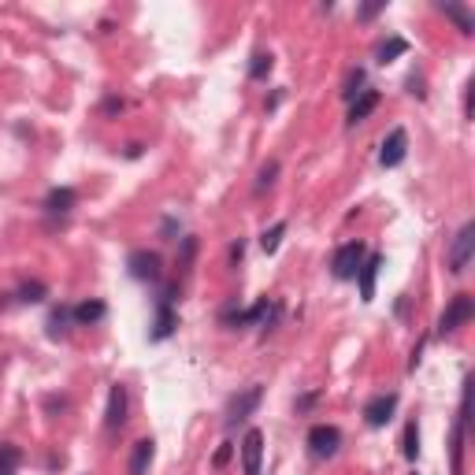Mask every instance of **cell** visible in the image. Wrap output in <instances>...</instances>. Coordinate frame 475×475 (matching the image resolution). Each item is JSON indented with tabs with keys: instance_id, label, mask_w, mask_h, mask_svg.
Masks as SVG:
<instances>
[{
	"instance_id": "20",
	"label": "cell",
	"mask_w": 475,
	"mask_h": 475,
	"mask_svg": "<svg viewBox=\"0 0 475 475\" xmlns=\"http://www.w3.org/2000/svg\"><path fill=\"white\" fill-rule=\"evenodd\" d=\"M71 323H75V316H71V305H60L53 316H48V334L53 338H63L71 331Z\"/></svg>"
},
{
	"instance_id": "6",
	"label": "cell",
	"mask_w": 475,
	"mask_h": 475,
	"mask_svg": "<svg viewBox=\"0 0 475 475\" xmlns=\"http://www.w3.org/2000/svg\"><path fill=\"white\" fill-rule=\"evenodd\" d=\"M260 398H264V386L260 383H253V386H245L241 394H234L231 398V405H226V427H238V423H245L253 413H256V405H260Z\"/></svg>"
},
{
	"instance_id": "3",
	"label": "cell",
	"mask_w": 475,
	"mask_h": 475,
	"mask_svg": "<svg viewBox=\"0 0 475 475\" xmlns=\"http://www.w3.org/2000/svg\"><path fill=\"white\" fill-rule=\"evenodd\" d=\"M305 446H308V457H312V461H327V457H334L342 449V431L334 423H316V427L308 431Z\"/></svg>"
},
{
	"instance_id": "27",
	"label": "cell",
	"mask_w": 475,
	"mask_h": 475,
	"mask_svg": "<svg viewBox=\"0 0 475 475\" xmlns=\"http://www.w3.org/2000/svg\"><path fill=\"white\" fill-rule=\"evenodd\" d=\"M275 175H278V160H268L264 168H260V182H256V193H264V190L275 182Z\"/></svg>"
},
{
	"instance_id": "7",
	"label": "cell",
	"mask_w": 475,
	"mask_h": 475,
	"mask_svg": "<svg viewBox=\"0 0 475 475\" xmlns=\"http://www.w3.org/2000/svg\"><path fill=\"white\" fill-rule=\"evenodd\" d=\"M475 316V301H471V293H457V297L449 301V308L442 312V320H438V334L446 338V334H457L461 327L468 323Z\"/></svg>"
},
{
	"instance_id": "2",
	"label": "cell",
	"mask_w": 475,
	"mask_h": 475,
	"mask_svg": "<svg viewBox=\"0 0 475 475\" xmlns=\"http://www.w3.org/2000/svg\"><path fill=\"white\" fill-rule=\"evenodd\" d=\"M364 256H368V245L364 241H346V245H338V253L331 260V275L338 278V283H349V278H356L360 264H364Z\"/></svg>"
},
{
	"instance_id": "34",
	"label": "cell",
	"mask_w": 475,
	"mask_h": 475,
	"mask_svg": "<svg viewBox=\"0 0 475 475\" xmlns=\"http://www.w3.org/2000/svg\"><path fill=\"white\" fill-rule=\"evenodd\" d=\"M116 111H123V101H119V97H108V101H104V116H116Z\"/></svg>"
},
{
	"instance_id": "35",
	"label": "cell",
	"mask_w": 475,
	"mask_h": 475,
	"mask_svg": "<svg viewBox=\"0 0 475 475\" xmlns=\"http://www.w3.org/2000/svg\"><path fill=\"white\" fill-rule=\"evenodd\" d=\"M471 97H475V82H468L464 86V116L471 119Z\"/></svg>"
},
{
	"instance_id": "1",
	"label": "cell",
	"mask_w": 475,
	"mask_h": 475,
	"mask_svg": "<svg viewBox=\"0 0 475 475\" xmlns=\"http://www.w3.org/2000/svg\"><path fill=\"white\" fill-rule=\"evenodd\" d=\"M468 416H471V375L461 386V408L453 420V438H449V475H464V435H468Z\"/></svg>"
},
{
	"instance_id": "26",
	"label": "cell",
	"mask_w": 475,
	"mask_h": 475,
	"mask_svg": "<svg viewBox=\"0 0 475 475\" xmlns=\"http://www.w3.org/2000/svg\"><path fill=\"white\" fill-rule=\"evenodd\" d=\"M360 93H364V67L349 71V78H346V89H342V97H346V101H356Z\"/></svg>"
},
{
	"instance_id": "13",
	"label": "cell",
	"mask_w": 475,
	"mask_h": 475,
	"mask_svg": "<svg viewBox=\"0 0 475 475\" xmlns=\"http://www.w3.org/2000/svg\"><path fill=\"white\" fill-rule=\"evenodd\" d=\"M379 268H383V256L379 253H368L364 264H360V271H356L360 301H375V278H379Z\"/></svg>"
},
{
	"instance_id": "24",
	"label": "cell",
	"mask_w": 475,
	"mask_h": 475,
	"mask_svg": "<svg viewBox=\"0 0 475 475\" xmlns=\"http://www.w3.org/2000/svg\"><path fill=\"white\" fill-rule=\"evenodd\" d=\"M23 464V449L11 446V442H0V471H15Z\"/></svg>"
},
{
	"instance_id": "37",
	"label": "cell",
	"mask_w": 475,
	"mask_h": 475,
	"mask_svg": "<svg viewBox=\"0 0 475 475\" xmlns=\"http://www.w3.org/2000/svg\"><path fill=\"white\" fill-rule=\"evenodd\" d=\"M141 149H145V145H138V141H134V145H126V156H130V160H138Z\"/></svg>"
},
{
	"instance_id": "10",
	"label": "cell",
	"mask_w": 475,
	"mask_h": 475,
	"mask_svg": "<svg viewBox=\"0 0 475 475\" xmlns=\"http://www.w3.org/2000/svg\"><path fill=\"white\" fill-rule=\"evenodd\" d=\"M394 413H398V394H375L364 405V423L379 431V427H386V423L394 420Z\"/></svg>"
},
{
	"instance_id": "8",
	"label": "cell",
	"mask_w": 475,
	"mask_h": 475,
	"mask_svg": "<svg viewBox=\"0 0 475 475\" xmlns=\"http://www.w3.org/2000/svg\"><path fill=\"white\" fill-rule=\"evenodd\" d=\"M126 268H130V275H134L138 283H160L163 278V260L153 249H134L126 256Z\"/></svg>"
},
{
	"instance_id": "4",
	"label": "cell",
	"mask_w": 475,
	"mask_h": 475,
	"mask_svg": "<svg viewBox=\"0 0 475 475\" xmlns=\"http://www.w3.org/2000/svg\"><path fill=\"white\" fill-rule=\"evenodd\" d=\"M175 293H178V286L171 283V286H163V293L156 297V320H153V331H149L153 342H168L175 334V327H178V316H175V308H171Z\"/></svg>"
},
{
	"instance_id": "25",
	"label": "cell",
	"mask_w": 475,
	"mask_h": 475,
	"mask_svg": "<svg viewBox=\"0 0 475 475\" xmlns=\"http://www.w3.org/2000/svg\"><path fill=\"white\" fill-rule=\"evenodd\" d=\"M283 234H286V219H278L271 231H264V238H260V249H264V253H275L278 241H283Z\"/></svg>"
},
{
	"instance_id": "9",
	"label": "cell",
	"mask_w": 475,
	"mask_h": 475,
	"mask_svg": "<svg viewBox=\"0 0 475 475\" xmlns=\"http://www.w3.org/2000/svg\"><path fill=\"white\" fill-rule=\"evenodd\" d=\"M260 461H264V431L249 427L241 438V471L245 475H260Z\"/></svg>"
},
{
	"instance_id": "15",
	"label": "cell",
	"mask_w": 475,
	"mask_h": 475,
	"mask_svg": "<svg viewBox=\"0 0 475 475\" xmlns=\"http://www.w3.org/2000/svg\"><path fill=\"white\" fill-rule=\"evenodd\" d=\"M75 201H78V193L71 186H53V190L45 193L41 208L48 212V216H67V212L75 208Z\"/></svg>"
},
{
	"instance_id": "17",
	"label": "cell",
	"mask_w": 475,
	"mask_h": 475,
	"mask_svg": "<svg viewBox=\"0 0 475 475\" xmlns=\"http://www.w3.org/2000/svg\"><path fill=\"white\" fill-rule=\"evenodd\" d=\"M375 108H379V89H364V93L356 97V101H349V116H346V119H349V126L364 123Z\"/></svg>"
},
{
	"instance_id": "22",
	"label": "cell",
	"mask_w": 475,
	"mask_h": 475,
	"mask_svg": "<svg viewBox=\"0 0 475 475\" xmlns=\"http://www.w3.org/2000/svg\"><path fill=\"white\" fill-rule=\"evenodd\" d=\"M442 11H446V19L457 23V30H461V34H475V19L468 15L464 4H442Z\"/></svg>"
},
{
	"instance_id": "5",
	"label": "cell",
	"mask_w": 475,
	"mask_h": 475,
	"mask_svg": "<svg viewBox=\"0 0 475 475\" xmlns=\"http://www.w3.org/2000/svg\"><path fill=\"white\" fill-rule=\"evenodd\" d=\"M471 253H475V223H464L461 231H457L449 253H446V264L453 275H464L468 264H471Z\"/></svg>"
},
{
	"instance_id": "11",
	"label": "cell",
	"mask_w": 475,
	"mask_h": 475,
	"mask_svg": "<svg viewBox=\"0 0 475 475\" xmlns=\"http://www.w3.org/2000/svg\"><path fill=\"white\" fill-rule=\"evenodd\" d=\"M126 408H130L126 386H123V383H111V390H108V408H104V427H108V431H119L123 423H126Z\"/></svg>"
},
{
	"instance_id": "29",
	"label": "cell",
	"mask_w": 475,
	"mask_h": 475,
	"mask_svg": "<svg viewBox=\"0 0 475 475\" xmlns=\"http://www.w3.org/2000/svg\"><path fill=\"white\" fill-rule=\"evenodd\" d=\"M231 457H234V442H223V446L216 449V457H212V468H226V464H231Z\"/></svg>"
},
{
	"instance_id": "14",
	"label": "cell",
	"mask_w": 475,
	"mask_h": 475,
	"mask_svg": "<svg viewBox=\"0 0 475 475\" xmlns=\"http://www.w3.org/2000/svg\"><path fill=\"white\" fill-rule=\"evenodd\" d=\"M153 457H156V442H153V438H138V442H134V449H130L126 475H149Z\"/></svg>"
},
{
	"instance_id": "12",
	"label": "cell",
	"mask_w": 475,
	"mask_h": 475,
	"mask_svg": "<svg viewBox=\"0 0 475 475\" xmlns=\"http://www.w3.org/2000/svg\"><path fill=\"white\" fill-rule=\"evenodd\" d=\"M405 156H408V134L398 126V130H390V134H386L383 149H379V163L390 171V168H401Z\"/></svg>"
},
{
	"instance_id": "23",
	"label": "cell",
	"mask_w": 475,
	"mask_h": 475,
	"mask_svg": "<svg viewBox=\"0 0 475 475\" xmlns=\"http://www.w3.org/2000/svg\"><path fill=\"white\" fill-rule=\"evenodd\" d=\"M271 67H275V56H271V53H253V60H249V78H253V82H264V78L271 75Z\"/></svg>"
},
{
	"instance_id": "18",
	"label": "cell",
	"mask_w": 475,
	"mask_h": 475,
	"mask_svg": "<svg viewBox=\"0 0 475 475\" xmlns=\"http://www.w3.org/2000/svg\"><path fill=\"white\" fill-rule=\"evenodd\" d=\"M15 297H19L23 305H41L48 297V286L41 283V278H26V283L15 290Z\"/></svg>"
},
{
	"instance_id": "19",
	"label": "cell",
	"mask_w": 475,
	"mask_h": 475,
	"mask_svg": "<svg viewBox=\"0 0 475 475\" xmlns=\"http://www.w3.org/2000/svg\"><path fill=\"white\" fill-rule=\"evenodd\" d=\"M405 53H408V41L394 34V38H386L379 48H375V60H379V63H394V60L405 56Z\"/></svg>"
},
{
	"instance_id": "31",
	"label": "cell",
	"mask_w": 475,
	"mask_h": 475,
	"mask_svg": "<svg viewBox=\"0 0 475 475\" xmlns=\"http://www.w3.org/2000/svg\"><path fill=\"white\" fill-rule=\"evenodd\" d=\"M178 231H182V223H178L175 216H168V219H163V226H160V238H163V241H175Z\"/></svg>"
},
{
	"instance_id": "28",
	"label": "cell",
	"mask_w": 475,
	"mask_h": 475,
	"mask_svg": "<svg viewBox=\"0 0 475 475\" xmlns=\"http://www.w3.org/2000/svg\"><path fill=\"white\" fill-rule=\"evenodd\" d=\"M379 11H386V0H371V4H360V8H356V19H360V23H371Z\"/></svg>"
},
{
	"instance_id": "16",
	"label": "cell",
	"mask_w": 475,
	"mask_h": 475,
	"mask_svg": "<svg viewBox=\"0 0 475 475\" xmlns=\"http://www.w3.org/2000/svg\"><path fill=\"white\" fill-rule=\"evenodd\" d=\"M71 316H75L78 327H93V323H101V320L108 316V305H104L101 297H86V301H78V305L71 308Z\"/></svg>"
},
{
	"instance_id": "30",
	"label": "cell",
	"mask_w": 475,
	"mask_h": 475,
	"mask_svg": "<svg viewBox=\"0 0 475 475\" xmlns=\"http://www.w3.org/2000/svg\"><path fill=\"white\" fill-rule=\"evenodd\" d=\"M193 253H197V238H182V256H178V264H182V268H190L193 264Z\"/></svg>"
},
{
	"instance_id": "21",
	"label": "cell",
	"mask_w": 475,
	"mask_h": 475,
	"mask_svg": "<svg viewBox=\"0 0 475 475\" xmlns=\"http://www.w3.org/2000/svg\"><path fill=\"white\" fill-rule=\"evenodd\" d=\"M401 453H405V461H416V457H420V423H416V420H408V423H405Z\"/></svg>"
},
{
	"instance_id": "36",
	"label": "cell",
	"mask_w": 475,
	"mask_h": 475,
	"mask_svg": "<svg viewBox=\"0 0 475 475\" xmlns=\"http://www.w3.org/2000/svg\"><path fill=\"white\" fill-rule=\"evenodd\" d=\"M408 93H413V97H423V78H408Z\"/></svg>"
},
{
	"instance_id": "33",
	"label": "cell",
	"mask_w": 475,
	"mask_h": 475,
	"mask_svg": "<svg viewBox=\"0 0 475 475\" xmlns=\"http://www.w3.org/2000/svg\"><path fill=\"white\" fill-rule=\"evenodd\" d=\"M241 256H245V241L238 238V241L231 245V264H241Z\"/></svg>"
},
{
	"instance_id": "32",
	"label": "cell",
	"mask_w": 475,
	"mask_h": 475,
	"mask_svg": "<svg viewBox=\"0 0 475 475\" xmlns=\"http://www.w3.org/2000/svg\"><path fill=\"white\" fill-rule=\"evenodd\" d=\"M316 401H320V394L312 390V394H305V398H297V401H293V408H297V413H308V408H312Z\"/></svg>"
},
{
	"instance_id": "38",
	"label": "cell",
	"mask_w": 475,
	"mask_h": 475,
	"mask_svg": "<svg viewBox=\"0 0 475 475\" xmlns=\"http://www.w3.org/2000/svg\"><path fill=\"white\" fill-rule=\"evenodd\" d=\"M0 475H15V471H0Z\"/></svg>"
}]
</instances>
